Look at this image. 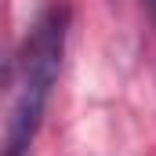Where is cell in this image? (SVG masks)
I'll list each match as a JSON object with an SVG mask.
<instances>
[{
	"label": "cell",
	"mask_w": 156,
	"mask_h": 156,
	"mask_svg": "<svg viewBox=\"0 0 156 156\" xmlns=\"http://www.w3.org/2000/svg\"><path fill=\"white\" fill-rule=\"evenodd\" d=\"M69 37V7L47 4L22 37L7 66V98H4V156H29L51 91L62 73V55Z\"/></svg>",
	"instance_id": "obj_1"
},
{
	"label": "cell",
	"mask_w": 156,
	"mask_h": 156,
	"mask_svg": "<svg viewBox=\"0 0 156 156\" xmlns=\"http://www.w3.org/2000/svg\"><path fill=\"white\" fill-rule=\"evenodd\" d=\"M142 7H145V15L156 22V0H142Z\"/></svg>",
	"instance_id": "obj_2"
}]
</instances>
